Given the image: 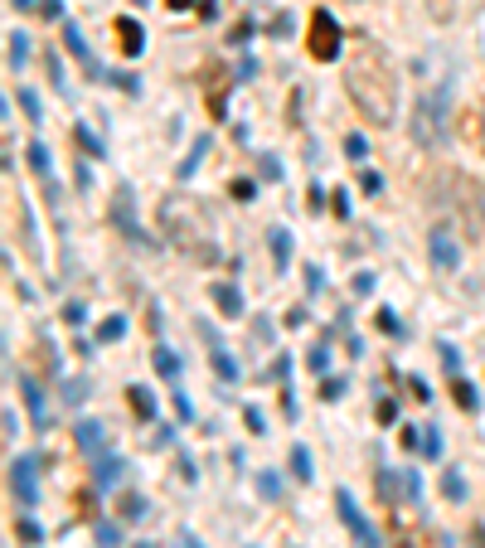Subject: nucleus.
Returning a JSON list of instances; mask_svg holds the SVG:
<instances>
[{"mask_svg":"<svg viewBox=\"0 0 485 548\" xmlns=\"http://www.w3.org/2000/svg\"><path fill=\"white\" fill-rule=\"evenodd\" d=\"M88 398V379H68L63 383V403H83Z\"/></svg>","mask_w":485,"mask_h":548,"instance_id":"obj_33","label":"nucleus"},{"mask_svg":"<svg viewBox=\"0 0 485 548\" xmlns=\"http://www.w3.org/2000/svg\"><path fill=\"white\" fill-rule=\"evenodd\" d=\"M20 107H25V117H30V122H44V117H39V97H34L30 87H20Z\"/></svg>","mask_w":485,"mask_h":548,"instance_id":"obj_34","label":"nucleus"},{"mask_svg":"<svg viewBox=\"0 0 485 548\" xmlns=\"http://www.w3.org/2000/svg\"><path fill=\"white\" fill-rule=\"evenodd\" d=\"M112 83L122 87V92H141V78H132V73H112Z\"/></svg>","mask_w":485,"mask_h":548,"instance_id":"obj_43","label":"nucleus"},{"mask_svg":"<svg viewBox=\"0 0 485 548\" xmlns=\"http://www.w3.org/2000/svg\"><path fill=\"white\" fill-rule=\"evenodd\" d=\"M340 49H345V35H340L335 15H330V10H310V58L330 63Z\"/></svg>","mask_w":485,"mask_h":548,"instance_id":"obj_4","label":"nucleus"},{"mask_svg":"<svg viewBox=\"0 0 485 548\" xmlns=\"http://www.w3.org/2000/svg\"><path fill=\"white\" fill-rule=\"evenodd\" d=\"M136 5H146V0H136Z\"/></svg>","mask_w":485,"mask_h":548,"instance_id":"obj_54","label":"nucleus"},{"mask_svg":"<svg viewBox=\"0 0 485 548\" xmlns=\"http://www.w3.org/2000/svg\"><path fill=\"white\" fill-rule=\"evenodd\" d=\"M209 146H214V136H199V141L189 146V156H184V166H179V180H189V175L199 170V161L209 156Z\"/></svg>","mask_w":485,"mask_h":548,"instance_id":"obj_16","label":"nucleus"},{"mask_svg":"<svg viewBox=\"0 0 485 548\" xmlns=\"http://www.w3.org/2000/svg\"><path fill=\"white\" fill-rule=\"evenodd\" d=\"M393 418H398V408L389 403V398H384V403H379V422H393Z\"/></svg>","mask_w":485,"mask_h":548,"instance_id":"obj_49","label":"nucleus"},{"mask_svg":"<svg viewBox=\"0 0 485 548\" xmlns=\"http://www.w3.org/2000/svg\"><path fill=\"white\" fill-rule=\"evenodd\" d=\"M209 292H214V301H219L223 316H243V292H238L233 282H214Z\"/></svg>","mask_w":485,"mask_h":548,"instance_id":"obj_11","label":"nucleus"},{"mask_svg":"<svg viewBox=\"0 0 485 548\" xmlns=\"http://www.w3.org/2000/svg\"><path fill=\"white\" fill-rule=\"evenodd\" d=\"M451 393H456V403H461L466 413H476V403H481V398H476V388H471L466 379H456V383H451Z\"/></svg>","mask_w":485,"mask_h":548,"instance_id":"obj_26","label":"nucleus"},{"mask_svg":"<svg viewBox=\"0 0 485 548\" xmlns=\"http://www.w3.org/2000/svg\"><path fill=\"white\" fill-rule=\"evenodd\" d=\"M25 156H30V170H39V175H49V146H44V141H34V146H30Z\"/></svg>","mask_w":485,"mask_h":548,"instance_id":"obj_29","label":"nucleus"},{"mask_svg":"<svg viewBox=\"0 0 485 548\" xmlns=\"http://www.w3.org/2000/svg\"><path fill=\"white\" fill-rule=\"evenodd\" d=\"M354 292H359V296L374 292V272H359V277H354Z\"/></svg>","mask_w":485,"mask_h":548,"instance_id":"obj_45","label":"nucleus"},{"mask_svg":"<svg viewBox=\"0 0 485 548\" xmlns=\"http://www.w3.org/2000/svg\"><path fill=\"white\" fill-rule=\"evenodd\" d=\"M422 452H427L432 461L441 456V437H437V427H427V437H422Z\"/></svg>","mask_w":485,"mask_h":548,"instance_id":"obj_41","label":"nucleus"},{"mask_svg":"<svg viewBox=\"0 0 485 548\" xmlns=\"http://www.w3.org/2000/svg\"><path fill=\"white\" fill-rule=\"evenodd\" d=\"M209 359H214V369H219V379H238V364H233V354H228V349H223L219 340H214V349H209Z\"/></svg>","mask_w":485,"mask_h":548,"instance_id":"obj_18","label":"nucleus"},{"mask_svg":"<svg viewBox=\"0 0 485 548\" xmlns=\"http://www.w3.org/2000/svg\"><path fill=\"white\" fill-rule=\"evenodd\" d=\"M291 471H296V480H310V475H315V466H310V452L301 447V442L291 447Z\"/></svg>","mask_w":485,"mask_h":548,"instance_id":"obj_22","label":"nucleus"},{"mask_svg":"<svg viewBox=\"0 0 485 548\" xmlns=\"http://www.w3.org/2000/svg\"><path fill=\"white\" fill-rule=\"evenodd\" d=\"M20 233H25V253L30 257H39V238H34V213L20 204Z\"/></svg>","mask_w":485,"mask_h":548,"instance_id":"obj_20","label":"nucleus"},{"mask_svg":"<svg viewBox=\"0 0 485 548\" xmlns=\"http://www.w3.org/2000/svg\"><path fill=\"white\" fill-rule=\"evenodd\" d=\"M160 228L184 257L194 262H219V238H214V218L204 213V204H194L189 194H175L160 204Z\"/></svg>","mask_w":485,"mask_h":548,"instance_id":"obj_2","label":"nucleus"},{"mask_svg":"<svg viewBox=\"0 0 485 548\" xmlns=\"http://www.w3.org/2000/svg\"><path fill=\"white\" fill-rule=\"evenodd\" d=\"M359 189H364V194H379V189H384V175H379V170H359Z\"/></svg>","mask_w":485,"mask_h":548,"instance_id":"obj_35","label":"nucleus"},{"mask_svg":"<svg viewBox=\"0 0 485 548\" xmlns=\"http://www.w3.org/2000/svg\"><path fill=\"white\" fill-rule=\"evenodd\" d=\"M127 398H132V413H136V418H146V422L156 418V393H151V388H141V383H136Z\"/></svg>","mask_w":485,"mask_h":548,"instance_id":"obj_17","label":"nucleus"},{"mask_svg":"<svg viewBox=\"0 0 485 548\" xmlns=\"http://www.w3.org/2000/svg\"><path fill=\"white\" fill-rule=\"evenodd\" d=\"M97 548H122V529L117 524H97Z\"/></svg>","mask_w":485,"mask_h":548,"instance_id":"obj_31","label":"nucleus"},{"mask_svg":"<svg viewBox=\"0 0 485 548\" xmlns=\"http://www.w3.org/2000/svg\"><path fill=\"white\" fill-rule=\"evenodd\" d=\"M20 388H25V403H30V413H34V427L44 432L49 413H44V393H39V383H34V379H20Z\"/></svg>","mask_w":485,"mask_h":548,"instance_id":"obj_13","label":"nucleus"},{"mask_svg":"<svg viewBox=\"0 0 485 548\" xmlns=\"http://www.w3.org/2000/svg\"><path fill=\"white\" fill-rule=\"evenodd\" d=\"M63 49H68L73 58H88V63H97V58H92V49H88V39H83V30H78V25H63Z\"/></svg>","mask_w":485,"mask_h":548,"instance_id":"obj_15","label":"nucleus"},{"mask_svg":"<svg viewBox=\"0 0 485 548\" xmlns=\"http://www.w3.org/2000/svg\"><path fill=\"white\" fill-rule=\"evenodd\" d=\"M335 505H340V519L354 529V539H359V548H379V534L369 529V519L359 514V505H354V495L350 490H335Z\"/></svg>","mask_w":485,"mask_h":548,"instance_id":"obj_6","label":"nucleus"},{"mask_svg":"<svg viewBox=\"0 0 485 548\" xmlns=\"http://www.w3.org/2000/svg\"><path fill=\"white\" fill-rule=\"evenodd\" d=\"M179 544H184V548H199V539H194V534H184V539H179Z\"/></svg>","mask_w":485,"mask_h":548,"instance_id":"obj_51","label":"nucleus"},{"mask_svg":"<svg viewBox=\"0 0 485 548\" xmlns=\"http://www.w3.org/2000/svg\"><path fill=\"white\" fill-rule=\"evenodd\" d=\"M272 257H277V267L286 272V262H291V238H286V228H272Z\"/></svg>","mask_w":485,"mask_h":548,"instance_id":"obj_21","label":"nucleus"},{"mask_svg":"<svg viewBox=\"0 0 485 548\" xmlns=\"http://www.w3.org/2000/svg\"><path fill=\"white\" fill-rule=\"evenodd\" d=\"M345 92L350 102L374 122V127H393L398 122V73L393 58L384 54V44H374L369 35H359V44L345 58Z\"/></svg>","mask_w":485,"mask_h":548,"instance_id":"obj_1","label":"nucleus"},{"mask_svg":"<svg viewBox=\"0 0 485 548\" xmlns=\"http://www.w3.org/2000/svg\"><path fill=\"white\" fill-rule=\"evenodd\" d=\"M325 364H330V354H325V344H320V349H310V369H315V374H325Z\"/></svg>","mask_w":485,"mask_h":548,"instance_id":"obj_44","label":"nucleus"},{"mask_svg":"<svg viewBox=\"0 0 485 548\" xmlns=\"http://www.w3.org/2000/svg\"><path fill=\"white\" fill-rule=\"evenodd\" d=\"M408 136L422 146V151H437L446 141V87H432L412 102V117H408Z\"/></svg>","mask_w":485,"mask_h":548,"instance_id":"obj_3","label":"nucleus"},{"mask_svg":"<svg viewBox=\"0 0 485 548\" xmlns=\"http://www.w3.org/2000/svg\"><path fill=\"white\" fill-rule=\"evenodd\" d=\"M441 495H446V500H456V505L466 500V475H461L456 466H446V471H441Z\"/></svg>","mask_w":485,"mask_h":548,"instance_id":"obj_14","label":"nucleus"},{"mask_svg":"<svg viewBox=\"0 0 485 548\" xmlns=\"http://www.w3.org/2000/svg\"><path fill=\"white\" fill-rule=\"evenodd\" d=\"M122 475H127V461H122V456H97V461H92V485H97V490H112Z\"/></svg>","mask_w":485,"mask_h":548,"instance_id":"obj_8","label":"nucleus"},{"mask_svg":"<svg viewBox=\"0 0 485 548\" xmlns=\"http://www.w3.org/2000/svg\"><path fill=\"white\" fill-rule=\"evenodd\" d=\"M243 422H248V427H253L258 437H263V432H267V418H263V413H258V408H243Z\"/></svg>","mask_w":485,"mask_h":548,"instance_id":"obj_42","label":"nucleus"},{"mask_svg":"<svg viewBox=\"0 0 485 548\" xmlns=\"http://www.w3.org/2000/svg\"><path fill=\"white\" fill-rule=\"evenodd\" d=\"M73 136H78V146H83L88 156H102V141H97V136H92L88 127H78V131H73Z\"/></svg>","mask_w":485,"mask_h":548,"instance_id":"obj_36","label":"nucleus"},{"mask_svg":"<svg viewBox=\"0 0 485 548\" xmlns=\"http://www.w3.org/2000/svg\"><path fill=\"white\" fill-rule=\"evenodd\" d=\"M112 218H117V228H122L127 238H141V223L132 218V189H127V185H122L117 199H112Z\"/></svg>","mask_w":485,"mask_h":548,"instance_id":"obj_9","label":"nucleus"},{"mask_svg":"<svg viewBox=\"0 0 485 548\" xmlns=\"http://www.w3.org/2000/svg\"><path fill=\"white\" fill-rule=\"evenodd\" d=\"M422 5H427V15H432L437 25H446V20L456 15V0H422Z\"/></svg>","mask_w":485,"mask_h":548,"instance_id":"obj_27","label":"nucleus"},{"mask_svg":"<svg viewBox=\"0 0 485 548\" xmlns=\"http://www.w3.org/2000/svg\"><path fill=\"white\" fill-rule=\"evenodd\" d=\"M10 490H15L20 509L39 505V480H34V461H30V456H15V461H10Z\"/></svg>","mask_w":485,"mask_h":548,"instance_id":"obj_5","label":"nucleus"},{"mask_svg":"<svg viewBox=\"0 0 485 548\" xmlns=\"http://www.w3.org/2000/svg\"><path fill=\"white\" fill-rule=\"evenodd\" d=\"M10 5H15V10H30V5H34V0H10Z\"/></svg>","mask_w":485,"mask_h":548,"instance_id":"obj_52","label":"nucleus"},{"mask_svg":"<svg viewBox=\"0 0 485 548\" xmlns=\"http://www.w3.org/2000/svg\"><path fill=\"white\" fill-rule=\"evenodd\" d=\"M136 548H156V544H136Z\"/></svg>","mask_w":485,"mask_h":548,"instance_id":"obj_53","label":"nucleus"},{"mask_svg":"<svg viewBox=\"0 0 485 548\" xmlns=\"http://www.w3.org/2000/svg\"><path fill=\"white\" fill-rule=\"evenodd\" d=\"M258 490H263L267 500H277V495H282V475H277V471H263V475H258Z\"/></svg>","mask_w":485,"mask_h":548,"instance_id":"obj_30","label":"nucleus"},{"mask_svg":"<svg viewBox=\"0 0 485 548\" xmlns=\"http://www.w3.org/2000/svg\"><path fill=\"white\" fill-rule=\"evenodd\" d=\"M73 437H78V447H83L88 456H97V452H102V442H107V427H102V422H92V418H83L78 427H73Z\"/></svg>","mask_w":485,"mask_h":548,"instance_id":"obj_10","label":"nucleus"},{"mask_svg":"<svg viewBox=\"0 0 485 548\" xmlns=\"http://www.w3.org/2000/svg\"><path fill=\"white\" fill-rule=\"evenodd\" d=\"M263 180H282V166H277L272 156H263Z\"/></svg>","mask_w":485,"mask_h":548,"instance_id":"obj_46","label":"nucleus"},{"mask_svg":"<svg viewBox=\"0 0 485 548\" xmlns=\"http://www.w3.org/2000/svg\"><path fill=\"white\" fill-rule=\"evenodd\" d=\"M165 5H170V10H189L194 0H165Z\"/></svg>","mask_w":485,"mask_h":548,"instance_id":"obj_50","label":"nucleus"},{"mask_svg":"<svg viewBox=\"0 0 485 548\" xmlns=\"http://www.w3.org/2000/svg\"><path fill=\"white\" fill-rule=\"evenodd\" d=\"M44 15L49 20H63V0H44Z\"/></svg>","mask_w":485,"mask_h":548,"instance_id":"obj_48","label":"nucleus"},{"mask_svg":"<svg viewBox=\"0 0 485 548\" xmlns=\"http://www.w3.org/2000/svg\"><path fill=\"white\" fill-rule=\"evenodd\" d=\"M233 199H243V204L258 199V185H253V180H233Z\"/></svg>","mask_w":485,"mask_h":548,"instance_id":"obj_39","label":"nucleus"},{"mask_svg":"<svg viewBox=\"0 0 485 548\" xmlns=\"http://www.w3.org/2000/svg\"><path fill=\"white\" fill-rule=\"evenodd\" d=\"M320 398H325V403L345 398V379H325V383H320Z\"/></svg>","mask_w":485,"mask_h":548,"instance_id":"obj_38","label":"nucleus"},{"mask_svg":"<svg viewBox=\"0 0 485 548\" xmlns=\"http://www.w3.org/2000/svg\"><path fill=\"white\" fill-rule=\"evenodd\" d=\"M437 349H441V369H446V374H461V349H456V344H446V340H441Z\"/></svg>","mask_w":485,"mask_h":548,"instance_id":"obj_28","label":"nucleus"},{"mask_svg":"<svg viewBox=\"0 0 485 548\" xmlns=\"http://www.w3.org/2000/svg\"><path fill=\"white\" fill-rule=\"evenodd\" d=\"M345 156H350L354 166H364V161H369V141H364L359 131H350V136H345Z\"/></svg>","mask_w":485,"mask_h":548,"instance_id":"obj_24","label":"nucleus"},{"mask_svg":"<svg viewBox=\"0 0 485 548\" xmlns=\"http://www.w3.org/2000/svg\"><path fill=\"white\" fill-rule=\"evenodd\" d=\"M25 58H30V35L15 30V35H10V68H20Z\"/></svg>","mask_w":485,"mask_h":548,"instance_id":"obj_25","label":"nucleus"},{"mask_svg":"<svg viewBox=\"0 0 485 548\" xmlns=\"http://www.w3.org/2000/svg\"><path fill=\"white\" fill-rule=\"evenodd\" d=\"M141 514H146V500H141V495H127V500H122V519H141Z\"/></svg>","mask_w":485,"mask_h":548,"instance_id":"obj_37","label":"nucleus"},{"mask_svg":"<svg viewBox=\"0 0 485 548\" xmlns=\"http://www.w3.org/2000/svg\"><path fill=\"white\" fill-rule=\"evenodd\" d=\"M117 35H122V54H141V49H146V30H141L136 20H127V15L117 20Z\"/></svg>","mask_w":485,"mask_h":548,"instance_id":"obj_12","label":"nucleus"},{"mask_svg":"<svg viewBox=\"0 0 485 548\" xmlns=\"http://www.w3.org/2000/svg\"><path fill=\"white\" fill-rule=\"evenodd\" d=\"M156 374H160V379H179V354L156 349Z\"/></svg>","mask_w":485,"mask_h":548,"instance_id":"obj_23","label":"nucleus"},{"mask_svg":"<svg viewBox=\"0 0 485 548\" xmlns=\"http://www.w3.org/2000/svg\"><path fill=\"white\" fill-rule=\"evenodd\" d=\"M63 320H68V325H83V320H88V306L68 301V306H63Z\"/></svg>","mask_w":485,"mask_h":548,"instance_id":"obj_40","label":"nucleus"},{"mask_svg":"<svg viewBox=\"0 0 485 548\" xmlns=\"http://www.w3.org/2000/svg\"><path fill=\"white\" fill-rule=\"evenodd\" d=\"M417 442H422V437H417V427H412V422H408V427H403V447H408V452H412V447H417Z\"/></svg>","mask_w":485,"mask_h":548,"instance_id":"obj_47","label":"nucleus"},{"mask_svg":"<svg viewBox=\"0 0 485 548\" xmlns=\"http://www.w3.org/2000/svg\"><path fill=\"white\" fill-rule=\"evenodd\" d=\"M15 534H20V539H25V544H39V539H44V529H39V524H34V519H30V514H25V519H20V524H15Z\"/></svg>","mask_w":485,"mask_h":548,"instance_id":"obj_32","label":"nucleus"},{"mask_svg":"<svg viewBox=\"0 0 485 548\" xmlns=\"http://www.w3.org/2000/svg\"><path fill=\"white\" fill-rule=\"evenodd\" d=\"M122 335H127V320H122V316H107V320L97 325V344H117Z\"/></svg>","mask_w":485,"mask_h":548,"instance_id":"obj_19","label":"nucleus"},{"mask_svg":"<svg viewBox=\"0 0 485 548\" xmlns=\"http://www.w3.org/2000/svg\"><path fill=\"white\" fill-rule=\"evenodd\" d=\"M427 248H432L437 272H461V248H456L451 228H432V233H427Z\"/></svg>","mask_w":485,"mask_h":548,"instance_id":"obj_7","label":"nucleus"}]
</instances>
